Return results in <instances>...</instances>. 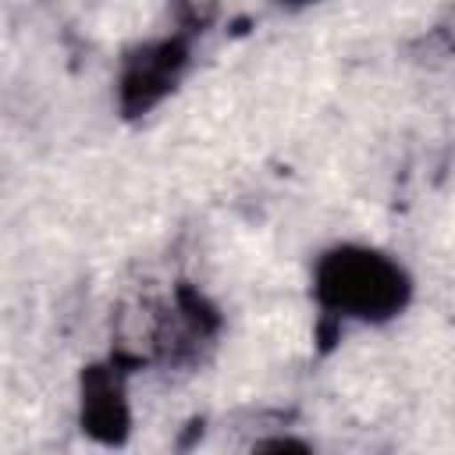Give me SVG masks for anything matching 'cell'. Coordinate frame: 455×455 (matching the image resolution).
Masks as SVG:
<instances>
[{
  "label": "cell",
  "instance_id": "1",
  "mask_svg": "<svg viewBox=\"0 0 455 455\" xmlns=\"http://www.w3.org/2000/svg\"><path fill=\"white\" fill-rule=\"evenodd\" d=\"M313 299L341 323H387L412 299L409 270L384 249L341 242L313 263Z\"/></svg>",
  "mask_w": 455,
  "mask_h": 455
},
{
  "label": "cell",
  "instance_id": "2",
  "mask_svg": "<svg viewBox=\"0 0 455 455\" xmlns=\"http://www.w3.org/2000/svg\"><path fill=\"white\" fill-rule=\"evenodd\" d=\"M188 68V39L185 36H164L139 43L124 53L121 75H117V107L124 117L149 114L174 85L181 82Z\"/></svg>",
  "mask_w": 455,
  "mask_h": 455
},
{
  "label": "cell",
  "instance_id": "3",
  "mask_svg": "<svg viewBox=\"0 0 455 455\" xmlns=\"http://www.w3.org/2000/svg\"><path fill=\"white\" fill-rule=\"evenodd\" d=\"M124 363L110 355L107 363H92L82 370L78 384V419L82 430L103 444H121L132 427L128 387H124Z\"/></svg>",
  "mask_w": 455,
  "mask_h": 455
},
{
  "label": "cell",
  "instance_id": "4",
  "mask_svg": "<svg viewBox=\"0 0 455 455\" xmlns=\"http://www.w3.org/2000/svg\"><path fill=\"white\" fill-rule=\"evenodd\" d=\"M284 7H306V4H316V0H281Z\"/></svg>",
  "mask_w": 455,
  "mask_h": 455
}]
</instances>
